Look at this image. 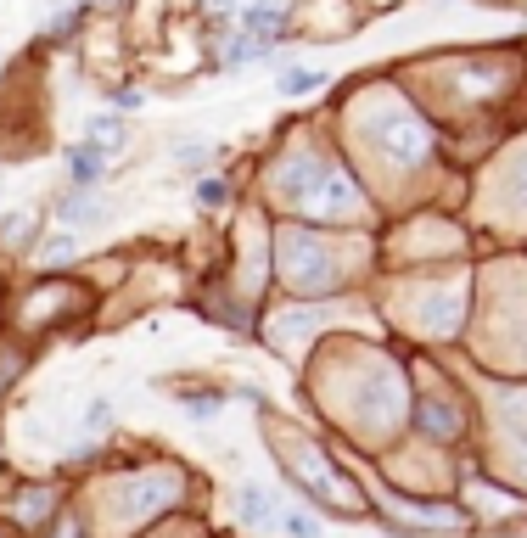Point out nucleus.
I'll list each match as a JSON object with an SVG mask.
<instances>
[{
	"mask_svg": "<svg viewBox=\"0 0 527 538\" xmlns=\"http://www.w3.org/2000/svg\"><path fill=\"white\" fill-rule=\"evenodd\" d=\"M146 101V90H135V85H124V90H113V107H124V113H135Z\"/></svg>",
	"mask_w": 527,
	"mask_h": 538,
	"instance_id": "nucleus-13",
	"label": "nucleus"
},
{
	"mask_svg": "<svg viewBox=\"0 0 527 538\" xmlns=\"http://www.w3.org/2000/svg\"><path fill=\"white\" fill-rule=\"evenodd\" d=\"M57 219L68 230H85L90 219H101V197H96V191H68V197L57 202Z\"/></svg>",
	"mask_w": 527,
	"mask_h": 538,
	"instance_id": "nucleus-4",
	"label": "nucleus"
},
{
	"mask_svg": "<svg viewBox=\"0 0 527 538\" xmlns=\"http://www.w3.org/2000/svg\"><path fill=\"white\" fill-rule=\"evenodd\" d=\"M219 410H225V398H219V393H191L186 398V415H191V421H214Z\"/></svg>",
	"mask_w": 527,
	"mask_h": 538,
	"instance_id": "nucleus-9",
	"label": "nucleus"
},
{
	"mask_svg": "<svg viewBox=\"0 0 527 538\" xmlns=\"http://www.w3.org/2000/svg\"><path fill=\"white\" fill-rule=\"evenodd\" d=\"M174 163L197 169V163H208V146H174Z\"/></svg>",
	"mask_w": 527,
	"mask_h": 538,
	"instance_id": "nucleus-14",
	"label": "nucleus"
},
{
	"mask_svg": "<svg viewBox=\"0 0 527 538\" xmlns=\"http://www.w3.org/2000/svg\"><path fill=\"white\" fill-rule=\"evenodd\" d=\"M326 85V73L320 68H286L281 73V96H309V90Z\"/></svg>",
	"mask_w": 527,
	"mask_h": 538,
	"instance_id": "nucleus-7",
	"label": "nucleus"
},
{
	"mask_svg": "<svg viewBox=\"0 0 527 538\" xmlns=\"http://www.w3.org/2000/svg\"><path fill=\"white\" fill-rule=\"evenodd\" d=\"M214 6H219V12H236V0H214Z\"/></svg>",
	"mask_w": 527,
	"mask_h": 538,
	"instance_id": "nucleus-17",
	"label": "nucleus"
},
{
	"mask_svg": "<svg viewBox=\"0 0 527 538\" xmlns=\"http://www.w3.org/2000/svg\"><path fill=\"white\" fill-rule=\"evenodd\" d=\"M73 253V236L62 230V236H51V241H40V264H57V258H68Z\"/></svg>",
	"mask_w": 527,
	"mask_h": 538,
	"instance_id": "nucleus-12",
	"label": "nucleus"
},
{
	"mask_svg": "<svg viewBox=\"0 0 527 538\" xmlns=\"http://www.w3.org/2000/svg\"><path fill=\"white\" fill-rule=\"evenodd\" d=\"M281 527H286L292 538H326V527L314 522V516H303V510H286V516H281Z\"/></svg>",
	"mask_w": 527,
	"mask_h": 538,
	"instance_id": "nucleus-10",
	"label": "nucleus"
},
{
	"mask_svg": "<svg viewBox=\"0 0 527 538\" xmlns=\"http://www.w3.org/2000/svg\"><path fill=\"white\" fill-rule=\"evenodd\" d=\"M73 6H79V12H90V6H107V0H73Z\"/></svg>",
	"mask_w": 527,
	"mask_h": 538,
	"instance_id": "nucleus-16",
	"label": "nucleus"
},
{
	"mask_svg": "<svg viewBox=\"0 0 527 538\" xmlns=\"http://www.w3.org/2000/svg\"><path fill=\"white\" fill-rule=\"evenodd\" d=\"M17 225H29V213H6L0 219V241H17Z\"/></svg>",
	"mask_w": 527,
	"mask_h": 538,
	"instance_id": "nucleus-15",
	"label": "nucleus"
},
{
	"mask_svg": "<svg viewBox=\"0 0 527 538\" xmlns=\"http://www.w3.org/2000/svg\"><path fill=\"white\" fill-rule=\"evenodd\" d=\"M281 23H286L281 0H253V6L242 12V34H253V40H264V45L281 34Z\"/></svg>",
	"mask_w": 527,
	"mask_h": 538,
	"instance_id": "nucleus-3",
	"label": "nucleus"
},
{
	"mask_svg": "<svg viewBox=\"0 0 527 538\" xmlns=\"http://www.w3.org/2000/svg\"><path fill=\"white\" fill-rule=\"evenodd\" d=\"M264 51H270L264 40H253V34H236V40L219 51V68H247V62H258Z\"/></svg>",
	"mask_w": 527,
	"mask_h": 538,
	"instance_id": "nucleus-6",
	"label": "nucleus"
},
{
	"mask_svg": "<svg viewBox=\"0 0 527 538\" xmlns=\"http://www.w3.org/2000/svg\"><path fill=\"white\" fill-rule=\"evenodd\" d=\"M236 510H242V522H253V527H275V522H281V505H275V494H264L258 482L236 488Z\"/></svg>",
	"mask_w": 527,
	"mask_h": 538,
	"instance_id": "nucleus-2",
	"label": "nucleus"
},
{
	"mask_svg": "<svg viewBox=\"0 0 527 538\" xmlns=\"http://www.w3.org/2000/svg\"><path fill=\"white\" fill-rule=\"evenodd\" d=\"M230 202V185L219 180V174H202L197 180V208H225Z\"/></svg>",
	"mask_w": 527,
	"mask_h": 538,
	"instance_id": "nucleus-8",
	"label": "nucleus"
},
{
	"mask_svg": "<svg viewBox=\"0 0 527 538\" xmlns=\"http://www.w3.org/2000/svg\"><path fill=\"white\" fill-rule=\"evenodd\" d=\"M101 169H107V157H101L90 141L85 146H68V180H73V191H96Z\"/></svg>",
	"mask_w": 527,
	"mask_h": 538,
	"instance_id": "nucleus-1",
	"label": "nucleus"
},
{
	"mask_svg": "<svg viewBox=\"0 0 527 538\" xmlns=\"http://www.w3.org/2000/svg\"><path fill=\"white\" fill-rule=\"evenodd\" d=\"M90 146H96L101 157H113L118 146H124V124H118V113H101L96 124H90V135H85Z\"/></svg>",
	"mask_w": 527,
	"mask_h": 538,
	"instance_id": "nucleus-5",
	"label": "nucleus"
},
{
	"mask_svg": "<svg viewBox=\"0 0 527 538\" xmlns=\"http://www.w3.org/2000/svg\"><path fill=\"white\" fill-rule=\"evenodd\" d=\"M85 426H90V432H107V426H113V404H107V398H90Z\"/></svg>",
	"mask_w": 527,
	"mask_h": 538,
	"instance_id": "nucleus-11",
	"label": "nucleus"
}]
</instances>
